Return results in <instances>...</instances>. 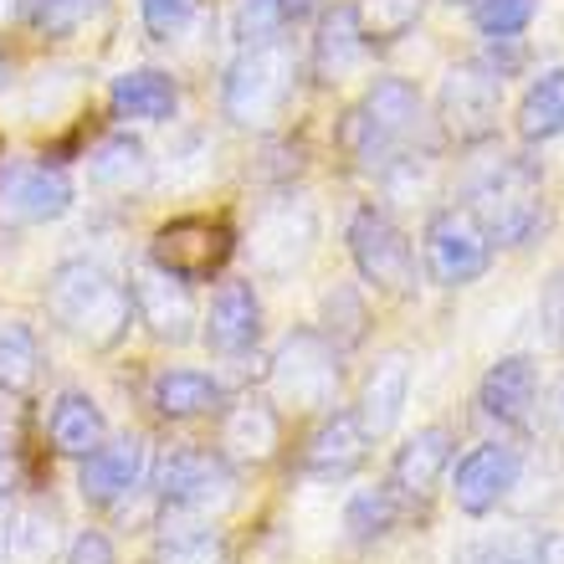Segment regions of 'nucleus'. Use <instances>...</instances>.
Instances as JSON below:
<instances>
[{"label":"nucleus","mask_w":564,"mask_h":564,"mask_svg":"<svg viewBox=\"0 0 564 564\" xmlns=\"http://www.w3.org/2000/svg\"><path fill=\"white\" fill-rule=\"evenodd\" d=\"M431 144L436 139H431L426 98L405 77H375L359 108H349L344 119V149L370 175H395L416 154H431Z\"/></svg>","instance_id":"f257e3e1"},{"label":"nucleus","mask_w":564,"mask_h":564,"mask_svg":"<svg viewBox=\"0 0 564 564\" xmlns=\"http://www.w3.org/2000/svg\"><path fill=\"white\" fill-rule=\"evenodd\" d=\"M46 313L52 324L83 349H119L134 324V297L119 272H108L93 257H67L46 278Z\"/></svg>","instance_id":"f03ea898"},{"label":"nucleus","mask_w":564,"mask_h":564,"mask_svg":"<svg viewBox=\"0 0 564 564\" xmlns=\"http://www.w3.org/2000/svg\"><path fill=\"white\" fill-rule=\"evenodd\" d=\"M467 216L492 247H523L544 226V170L529 154H498L467 180Z\"/></svg>","instance_id":"7ed1b4c3"},{"label":"nucleus","mask_w":564,"mask_h":564,"mask_svg":"<svg viewBox=\"0 0 564 564\" xmlns=\"http://www.w3.org/2000/svg\"><path fill=\"white\" fill-rule=\"evenodd\" d=\"M144 477L154 508H164L170 519L210 523L216 513L237 503V473L210 446H164L160 457L149 462Z\"/></svg>","instance_id":"20e7f679"},{"label":"nucleus","mask_w":564,"mask_h":564,"mask_svg":"<svg viewBox=\"0 0 564 564\" xmlns=\"http://www.w3.org/2000/svg\"><path fill=\"white\" fill-rule=\"evenodd\" d=\"M297 88V62L288 42H252L241 46L237 62L226 67L221 108L237 129H272L288 113V98Z\"/></svg>","instance_id":"39448f33"},{"label":"nucleus","mask_w":564,"mask_h":564,"mask_svg":"<svg viewBox=\"0 0 564 564\" xmlns=\"http://www.w3.org/2000/svg\"><path fill=\"white\" fill-rule=\"evenodd\" d=\"M268 380L293 411H334L344 386V349L324 328H293L268 359Z\"/></svg>","instance_id":"423d86ee"},{"label":"nucleus","mask_w":564,"mask_h":564,"mask_svg":"<svg viewBox=\"0 0 564 564\" xmlns=\"http://www.w3.org/2000/svg\"><path fill=\"white\" fill-rule=\"evenodd\" d=\"M344 241H349L359 282H370L375 293H390V297L416 293V252H411V237H405L380 206H359L355 216H349Z\"/></svg>","instance_id":"0eeeda50"},{"label":"nucleus","mask_w":564,"mask_h":564,"mask_svg":"<svg viewBox=\"0 0 564 564\" xmlns=\"http://www.w3.org/2000/svg\"><path fill=\"white\" fill-rule=\"evenodd\" d=\"M498 108H503V77L492 67H482V62L446 67L442 88H436V123L446 129V139H457V144L492 139Z\"/></svg>","instance_id":"6e6552de"},{"label":"nucleus","mask_w":564,"mask_h":564,"mask_svg":"<svg viewBox=\"0 0 564 564\" xmlns=\"http://www.w3.org/2000/svg\"><path fill=\"white\" fill-rule=\"evenodd\" d=\"M421 257H426V272L436 288H473L492 262V241L462 206H442L426 216Z\"/></svg>","instance_id":"1a4fd4ad"},{"label":"nucleus","mask_w":564,"mask_h":564,"mask_svg":"<svg viewBox=\"0 0 564 564\" xmlns=\"http://www.w3.org/2000/svg\"><path fill=\"white\" fill-rule=\"evenodd\" d=\"M313 241H318V216L303 200H278L247 231L252 272L257 278H288L313 257Z\"/></svg>","instance_id":"9d476101"},{"label":"nucleus","mask_w":564,"mask_h":564,"mask_svg":"<svg viewBox=\"0 0 564 564\" xmlns=\"http://www.w3.org/2000/svg\"><path fill=\"white\" fill-rule=\"evenodd\" d=\"M231 252H237L231 226L210 221V216H180V221L160 226V231H154V241H149V262H154V268H164L170 278H180V282L210 278V272L221 268Z\"/></svg>","instance_id":"9b49d317"},{"label":"nucleus","mask_w":564,"mask_h":564,"mask_svg":"<svg viewBox=\"0 0 564 564\" xmlns=\"http://www.w3.org/2000/svg\"><path fill=\"white\" fill-rule=\"evenodd\" d=\"M144 473H149V442L139 431H123V436H108L104 446H93L83 457L77 492H83L88 508H119L144 488Z\"/></svg>","instance_id":"f8f14e48"},{"label":"nucleus","mask_w":564,"mask_h":564,"mask_svg":"<svg viewBox=\"0 0 564 564\" xmlns=\"http://www.w3.org/2000/svg\"><path fill=\"white\" fill-rule=\"evenodd\" d=\"M523 477V452L513 442H482L457 462L452 473V503L467 519H488L492 508L508 503V492L519 488Z\"/></svg>","instance_id":"ddd939ff"},{"label":"nucleus","mask_w":564,"mask_h":564,"mask_svg":"<svg viewBox=\"0 0 564 564\" xmlns=\"http://www.w3.org/2000/svg\"><path fill=\"white\" fill-rule=\"evenodd\" d=\"M129 297H134V318L149 324V334L160 344H191L195 339V324H200V313H195V297H191V282L170 278L164 268L154 262H139L134 278H129Z\"/></svg>","instance_id":"4468645a"},{"label":"nucleus","mask_w":564,"mask_h":564,"mask_svg":"<svg viewBox=\"0 0 564 564\" xmlns=\"http://www.w3.org/2000/svg\"><path fill=\"white\" fill-rule=\"evenodd\" d=\"M200 339H206L210 355L221 359L252 355L257 339H262V297H257L252 278H226L210 293V308L200 318Z\"/></svg>","instance_id":"2eb2a0df"},{"label":"nucleus","mask_w":564,"mask_h":564,"mask_svg":"<svg viewBox=\"0 0 564 564\" xmlns=\"http://www.w3.org/2000/svg\"><path fill=\"white\" fill-rule=\"evenodd\" d=\"M452 452H457V436L446 426H421L416 436H405L390 457V482L386 488L395 492L401 508H421L431 492L442 488L446 467H452Z\"/></svg>","instance_id":"dca6fc26"},{"label":"nucleus","mask_w":564,"mask_h":564,"mask_svg":"<svg viewBox=\"0 0 564 564\" xmlns=\"http://www.w3.org/2000/svg\"><path fill=\"white\" fill-rule=\"evenodd\" d=\"M0 210L26 226L62 221L73 210V180L57 164H6L0 170Z\"/></svg>","instance_id":"f3484780"},{"label":"nucleus","mask_w":564,"mask_h":564,"mask_svg":"<svg viewBox=\"0 0 564 564\" xmlns=\"http://www.w3.org/2000/svg\"><path fill=\"white\" fill-rule=\"evenodd\" d=\"M365 457H370V436H365L359 416L355 411H328V416L308 431L297 467H303V477H313V482H344V477H355L359 467H365Z\"/></svg>","instance_id":"a211bd4d"},{"label":"nucleus","mask_w":564,"mask_h":564,"mask_svg":"<svg viewBox=\"0 0 564 564\" xmlns=\"http://www.w3.org/2000/svg\"><path fill=\"white\" fill-rule=\"evenodd\" d=\"M534 405H539L534 355H503L482 375V386H477V411H482V421H492V426H503V431L529 426Z\"/></svg>","instance_id":"6ab92c4d"},{"label":"nucleus","mask_w":564,"mask_h":564,"mask_svg":"<svg viewBox=\"0 0 564 564\" xmlns=\"http://www.w3.org/2000/svg\"><path fill=\"white\" fill-rule=\"evenodd\" d=\"M405 401H411V355L405 349H386L375 355V365L365 370V386H359V405L355 416L365 426V436H390L405 416Z\"/></svg>","instance_id":"aec40b11"},{"label":"nucleus","mask_w":564,"mask_h":564,"mask_svg":"<svg viewBox=\"0 0 564 564\" xmlns=\"http://www.w3.org/2000/svg\"><path fill=\"white\" fill-rule=\"evenodd\" d=\"M370 42H365V31L355 21V6H334V11L318 15V36H313V77L324 83V88H339L349 77L359 73V62H365Z\"/></svg>","instance_id":"412c9836"},{"label":"nucleus","mask_w":564,"mask_h":564,"mask_svg":"<svg viewBox=\"0 0 564 564\" xmlns=\"http://www.w3.org/2000/svg\"><path fill=\"white\" fill-rule=\"evenodd\" d=\"M278 446H282V416L268 401L247 395V401H237L226 411V421H221V457L226 462H252V467H262V462L278 457Z\"/></svg>","instance_id":"4be33fe9"},{"label":"nucleus","mask_w":564,"mask_h":564,"mask_svg":"<svg viewBox=\"0 0 564 564\" xmlns=\"http://www.w3.org/2000/svg\"><path fill=\"white\" fill-rule=\"evenodd\" d=\"M108 104H113V113H119V119L164 123V119H175L180 88H175V77L160 73V67H129V73L113 77Z\"/></svg>","instance_id":"5701e85b"},{"label":"nucleus","mask_w":564,"mask_h":564,"mask_svg":"<svg viewBox=\"0 0 564 564\" xmlns=\"http://www.w3.org/2000/svg\"><path fill=\"white\" fill-rule=\"evenodd\" d=\"M154 180V160L134 134H108L88 154V185L104 195H139Z\"/></svg>","instance_id":"b1692460"},{"label":"nucleus","mask_w":564,"mask_h":564,"mask_svg":"<svg viewBox=\"0 0 564 564\" xmlns=\"http://www.w3.org/2000/svg\"><path fill=\"white\" fill-rule=\"evenodd\" d=\"M46 436H52V446H57L62 457L83 462L93 446L108 442V421L88 390H62L57 401H52V416H46Z\"/></svg>","instance_id":"393cba45"},{"label":"nucleus","mask_w":564,"mask_h":564,"mask_svg":"<svg viewBox=\"0 0 564 564\" xmlns=\"http://www.w3.org/2000/svg\"><path fill=\"white\" fill-rule=\"evenodd\" d=\"M149 401H154V411H160L164 421H195V416L221 411L226 390H221V380L206 370H160L154 386H149Z\"/></svg>","instance_id":"a878e982"},{"label":"nucleus","mask_w":564,"mask_h":564,"mask_svg":"<svg viewBox=\"0 0 564 564\" xmlns=\"http://www.w3.org/2000/svg\"><path fill=\"white\" fill-rule=\"evenodd\" d=\"M457 564H564V544L554 529H503V534L473 539Z\"/></svg>","instance_id":"bb28decb"},{"label":"nucleus","mask_w":564,"mask_h":564,"mask_svg":"<svg viewBox=\"0 0 564 564\" xmlns=\"http://www.w3.org/2000/svg\"><path fill=\"white\" fill-rule=\"evenodd\" d=\"M564 134V62L539 73L519 98V139L523 144H550Z\"/></svg>","instance_id":"cd10ccee"},{"label":"nucleus","mask_w":564,"mask_h":564,"mask_svg":"<svg viewBox=\"0 0 564 564\" xmlns=\"http://www.w3.org/2000/svg\"><path fill=\"white\" fill-rule=\"evenodd\" d=\"M149 564H231V550H226V539L210 523L175 519L164 529L160 544H154Z\"/></svg>","instance_id":"c85d7f7f"},{"label":"nucleus","mask_w":564,"mask_h":564,"mask_svg":"<svg viewBox=\"0 0 564 564\" xmlns=\"http://www.w3.org/2000/svg\"><path fill=\"white\" fill-rule=\"evenodd\" d=\"M21 15L36 36L67 42V36H83L98 15H108V0H21Z\"/></svg>","instance_id":"c756f323"},{"label":"nucleus","mask_w":564,"mask_h":564,"mask_svg":"<svg viewBox=\"0 0 564 564\" xmlns=\"http://www.w3.org/2000/svg\"><path fill=\"white\" fill-rule=\"evenodd\" d=\"M42 375V344H36V328L11 318L0 324V390L11 395H26Z\"/></svg>","instance_id":"7c9ffc66"},{"label":"nucleus","mask_w":564,"mask_h":564,"mask_svg":"<svg viewBox=\"0 0 564 564\" xmlns=\"http://www.w3.org/2000/svg\"><path fill=\"white\" fill-rule=\"evenodd\" d=\"M395 523H401V503H395L390 488H359L355 498L344 503V534L355 539V544L386 539Z\"/></svg>","instance_id":"2f4dec72"},{"label":"nucleus","mask_w":564,"mask_h":564,"mask_svg":"<svg viewBox=\"0 0 564 564\" xmlns=\"http://www.w3.org/2000/svg\"><path fill=\"white\" fill-rule=\"evenodd\" d=\"M421 15H426V0H355V21L370 46L401 42L405 31L421 26Z\"/></svg>","instance_id":"473e14b6"},{"label":"nucleus","mask_w":564,"mask_h":564,"mask_svg":"<svg viewBox=\"0 0 564 564\" xmlns=\"http://www.w3.org/2000/svg\"><path fill=\"white\" fill-rule=\"evenodd\" d=\"M467 15L482 36H523L539 15V0H467Z\"/></svg>","instance_id":"72a5a7b5"},{"label":"nucleus","mask_w":564,"mask_h":564,"mask_svg":"<svg viewBox=\"0 0 564 564\" xmlns=\"http://www.w3.org/2000/svg\"><path fill=\"white\" fill-rule=\"evenodd\" d=\"M324 334L339 344V349L365 339V303H359V293L349 282H339L334 293H324Z\"/></svg>","instance_id":"f704fd0d"},{"label":"nucleus","mask_w":564,"mask_h":564,"mask_svg":"<svg viewBox=\"0 0 564 564\" xmlns=\"http://www.w3.org/2000/svg\"><path fill=\"white\" fill-rule=\"evenodd\" d=\"M195 11H200V0H139L144 31L154 36V42H175L180 31L191 26Z\"/></svg>","instance_id":"c9c22d12"},{"label":"nucleus","mask_w":564,"mask_h":564,"mask_svg":"<svg viewBox=\"0 0 564 564\" xmlns=\"http://www.w3.org/2000/svg\"><path fill=\"white\" fill-rule=\"evenodd\" d=\"M11 544H15V554H21V560H46V554L57 550V519H52V513H42V508H31V513H21V519H15Z\"/></svg>","instance_id":"e433bc0d"},{"label":"nucleus","mask_w":564,"mask_h":564,"mask_svg":"<svg viewBox=\"0 0 564 564\" xmlns=\"http://www.w3.org/2000/svg\"><path fill=\"white\" fill-rule=\"evenodd\" d=\"M231 26H237V42L252 46V42H278L282 36V21H278V6L272 0H237V15H231Z\"/></svg>","instance_id":"4c0bfd02"},{"label":"nucleus","mask_w":564,"mask_h":564,"mask_svg":"<svg viewBox=\"0 0 564 564\" xmlns=\"http://www.w3.org/2000/svg\"><path fill=\"white\" fill-rule=\"evenodd\" d=\"M539 324H544V339L564 349V268H554L544 293H539Z\"/></svg>","instance_id":"58836bf2"},{"label":"nucleus","mask_w":564,"mask_h":564,"mask_svg":"<svg viewBox=\"0 0 564 564\" xmlns=\"http://www.w3.org/2000/svg\"><path fill=\"white\" fill-rule=\"evenodd\" d=\"M62 564H119L113 560V544H108V534H98V529H83V534L67 544V560Z\"/></svg>","instance_id":"ea45409f"},{"label":"nucleus","mask_w":564,"mask_h":564,"mask_svg":"<svg viewBox=\"0 0 564 564\" xmlns=\"http://www.w3.org/2000/svg\"><path fill=\"white\" fill-rule=\"evenodd\" d=\"M21 421H26L21 395L0 390V457H15V446H21Z\"/></svg>","instance_id":"a19ab883"},{"label":"nucleus","mask_w":564,"mask_h":564,"mask_svg":"<svg viewBox=\"0 0 564 564\" xmlns=\"http://www.w3.org/2000/svg\"><path fill=\"white\" fill-rule=\"evenodd\" d=\"M272 6H278L282 31H288V26H303V21H313V15H324V0H272Z\"/></svg>","instance_id":"79ce46f5"},{"label":"nucleus","mask_w":564,"mask_h":564,"mask_svg":"<svg viewBox=\"0 0 564 564\" xmlns=\"http://www.w3.org/2000/svg\"><path fill=\"white\" fill-rule=\"evenodd\" d=\"M550 421H554V431L564 436V380L550 390Z\"/></svg>","instance_id":"37998d69"},{"label":"nucleus","mask_w":564,"mask_h":564,"mask_svg":"<svg viewBox=\"0 0 564 564\" xmlns=\"http://www.w3.org/2000/svg\"><path fill=\"white\" fill-rule=\"evenodd\" d=\"M15 15H21V0H0V26H6V21H15Z\"/></svg>","instance_id":"c03bdc74"},{"label":"nucleus","mask_w":564,"mask_h":564,"mask_svg":"<svg viewBox=\"0 0 564 564\" xmlns=\"http://www.w3.org/2000/svg\"><path fill=\"white\" fill-rule=\"evenodd\" d=\"M6 83H11V73H6V62H0V88H6Z\"/></svg>","instance_id":"a18cd8bd"},{"label":"nucleus","mask_w":564,"mask_h":564,"mask_svg":"<svg viewBox=\"0 0 564 564\" xmlns=\"http://www.w3.org/2000/svg\"><path fill=\"white\" fill-rule=\"evenodd\" d=\"M0 539H6V523H0Z\"/></svg>","instance_id":"49530a36"},{"label":"nucleus","mask_w":564,"mask_h":564,"mask_svg":"<svg viewBox=\"0 0 564 564\" xmlns=\"http://www.w3.org/2000/svg\"><path fill=\"white\" fill-rule=\"evenodd\" d=\"M452 6H457V0H452ZM462 6H467V0H462Z\"/></svg>","instance_id":"de8ad7c7"}]
</instances>
